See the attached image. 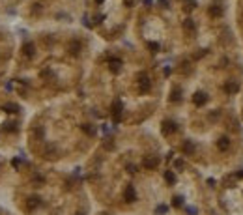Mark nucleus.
Instances as JSON below:
<instances>
[{
  "label": "nucleus",
  "instance_id": "obj_1",
  "mask_svg": "<svg viewBox=\"0 0 243 215\" xmlns=\"http://www.w3.org/2000/svg\"><path fill=\"white\" fill-rule=\"evenodd\" d=\"M138 88H140L142 94H144V92H150L152 82H150V77H148V75H144V73L138 75Z\"/></svg>",
  "mask_w": 243,
  "mask_h": 215
},
{
  "label": "nucleus",
  "instance_id": "obj_2",
  "mask_svg": "<svg viewBox=\"0 0 243 215\" xmlns=\"http://www.w3.org/2000/svg\"><path fill=\"white\" fill-rule=\"evenodd\" d=\"M142 165H144V169L153 170L155 166L159 165V157H157V155H146V157H144V161H142Z\"/></svg>",
  "mask_w": 243,
  "mask_h": 215
},
{
  "label": "nucleus",
  "instance_id": "obj_3",
  "mask_svg": "<svg viewBox=\"0 0 243 215\" xmlns=\"http://www.w3.org/2000/svg\"><path fill=\"white\" fill-rule=\"evenodd\" d=\"M161 131H163V135H172V133L178 131V125L174 122H170V120H165L163 125H161Z\"/></svg>",
  "mask_w": 243,
  "mask_h": 215
},
{
  "label": "nucleus",
  "instance_id": "obj_4",
  "mask_svg": "<svg viewBox=\"0 0 243 215\" xmlns=\"http://www.w3.org/2000/svg\"><path fill=\"white\" fill-rule=\"evenodd\" d=\"M121 110H124V105H121L120 99H116L114 105H112V116H114V122H120V120H121Z\"/></svg>",
  "mask_w": 243,
  "mask_h": 215
},
{
  "label": "nucleus",
  "instance_id": "obj_5",
  "mask_svg": "<svg viewBox=\"0 0 243 215\" xmlns=\"http://www.w3.org/2000/svg\"><path fill=\"white\" fill-rule=\"evenodd\" d=\"M193 101H194V105L197 107H202V105H206V101H208V95L204 94V92H197L193 95Z\"/></svg>",
  "mask_w": 243,
  "mask_h": 215
},
{
  "label": "nucleus",
  "instance_id": "obj_6",
  "mask_svg": "<svg viewBox=\"0 0 243 215\" xmlns=\"http://www.w3.org/2000/svg\"><path fill=\"white\" fill-rule=\"evenodd\" d=\"M124 198H125L127 202H135V200H137V193H135V187H133V185H127V187H125Z\"/></svg>",
  "mask_w": 243,
  "mask_h": 215
},
{
  "label": "nucleus",
  "instance_id": "obj_7",
  "mask_svg": "<svg viewBox=\"0 0 243 215\" xmlns=\"http://www.w3.org/2000/svg\"><path fill=\"white\" fill-rule=\"evenodd\" d=\"M237 90H239V84H237L236 81H228V82L225 84V92H226V94H230V95H234Z\"/></svg>",
  "mask_w": 243,
  "mask_h": 215
},
{
  "label": "nucleus",
  "instance_id": "obj_8",
  "mask_svg": "<svg viewBox=\"0 0 243 215\" xmlns=\"http://www.w3.org/2000/svg\"><path fill=\"white\" fill-rule=\"evenodd\" d=\"M22 54L26 56V58H32L34 54H36V51H34V43H24V47H22Z\"/></svg>",
  "mask_w": 243,
  "mask_h": 215
},
{
  "label": "nucleus",
  "instance_id": "obj_9",
  "mask_svg": "<svg viewBox=\"0 0 243 215\" xmlns=\"http://www.w3.org/2000/svg\"><path fill=\"white\" fill-rule=\"evenodd\" d=\"M217 148L221 150V152H226L228 148H230V140H228V137H221L217 140Z\"/></svg>",
  "mask_w": 243,
  "mask_h": 215
},
{
  "label": "nucleus",
  "instance_id": "obj_10",
  "mask_svg": "<svg viewBox=\"0 0 243 215\" xmlns=\"http://www.w3.org/2000/svg\"><path fill=\"white\" fill-rule=\"evenodd\" d=\"M183 152H185L187 155H193L194 152H197V144H194V142H191V140H185V142H183Z\"/></svg>",
  "mask_w": 243,
  "mask_h": 215
},
{
  "label": "nucleus",
  "instance_id": "obj_11",
  "mask_svg": "<svg viewBox=\"0 0 243 215\" xmlns=\"http://www.w3.org/2000/svg\"><path fill=\"white\" fill-rule=\"evenodd\" d=\"M183 28H185V32L193 34L194 30H197V25L193 22V19H185V21H183Z\"/></svg>",
  "mask_w": 243,
  "mask_h": 215
},
{
  "label": "nucleus",
  "instance_id": "obj_12",
  "mask_svg": "<svg viewBox=\"0 0 243 215\" xmlns=\"http://www.w3.org/2000/svg\"><path fill=\"white\" fill-rule=\"evenodd\" d=\"M109 66H110V71H112V73H118L120 67H121V60H118V58H110Z\"/></svg>",
  "mask_w": 243,
  "mask_h": 215
},
{
  "label": "nucleus",
  "instance_id": "obj_13",
  "mask_svg": "<svg viewBox=\"0 0 243 215\" xmlns=\"http://www.w3.org/2000/svg\"><path fill=\"white\" fill-rule=\"evenodd\" d=\"M209 15H211V17H221V15H223V8L217 6V4L211 6V8H209Z\"/></svg>",
  "mask_w": 243,
  "mask_h": 215
},
{
  "label": "nucleus",
  "instance_id": "obj_14",
  "mask_svg": "<svg viewBox=\"0 0 243 215\" xmlns=\"http://www.w3.org/2000/svg\"><path fill=\"white\" fill-rule=\"evenodd\" d=\"M39 204H41V198H39V197H30V198H28V208H30V209L38 208Z\"/></svg>",
  "mask_w": 243,
  "mask_h": 215
},
{
  "label": "nucleus",
  "instance_id": "obj_15",
  "mask_svg": "<svg viewBox=\"0 0 243 215\" xmlns=\"http://www.w3.org/2000/svg\"><path fill=\"white\" fill-rule=\"evenodd\" d=\"M181 99V90L180 88H174L172 90V95H170V101H180Z\"/></svg>",
  "mask_w": 243,
  "mask_h": 215
},
{
  "label": "nucleus",
  "instance_id": "obj_16",
  "mask_svg": "<svg viewBox=\"0 0 243 215\" xmlns=\"http://www.w3.org/2000/svg\"><path fill=\"white\" fill-rule=\"evenodd\" d=\"M82 131H84L86 135H90V137L95 135V127H94L92 124H84V125H82Z\"/></svg>",
  "mask_w": 243,
  "mask_h": 215
},
{
  "label": "nucleus",
  "instance_id": "obj_17",
  "mask_svg": "<svg viewBox=\"0 0 243 215\" xmlns=\"http://www.w3.org/2000/svg\"><path fill=\"white\" fill-rule=\"evenodd\" d=\"M69 49H71L73 54H79V51H81V43H79V41H73V43L69 45Z\"/></svg>",
  "mask_w": 243,
  "mask_h": 215
},
{
  "label": "nucleus",
  "instance_id": "obj_18",
  "mask_svg": "<svg viewBox=\"0 0 243 215\" xmlns=\"http://www.w3.org/2000/svg\"><path fill=\"white\" fill-rule=\"evenodd\" d=\"M165 180H166L168 183H174V181H176V176H174V172H170V170H168V172H165Z\"/></svg>",
  "mask_w": 243,
  "mask_h": 215
},
{
  "label": "nucleus",
  "instance_id": "obj_19",
  "mask_svg": "<svg viewBox=\"0 0 243 215\" xmlns=\"http://www.w3.org/2000/svg\"><path fill=\"white\" fill-rule=\"evenodd\" d=\"M4 110H8V112H17V110H19V107H17V105H13V103H8V105L4 107Z\"/></svg>",
  "mask_w": 243,
  "mask_h": 215
},
{
  "label": "nucleus",
  "instance_id": "obj_20",
  "mask_svg": "<svg viewBox=\"0 0 243 215\" xmlns=\"http://www.w3.org/2000/svg\"><path fill=\"white\" fill-rule=\"evenodd\" d=\"M185 8H187V10L197 8V0H185Z\"/></svg>",
  "mask_w": 243,
  "mask_h": 215
},
{
  "label": "nucleus",
  "instance_id": "obj_21",
  "mask_svg": "<svg viewBox=\"0 0 243 215\" xmlns=\"http://www.w3.org/2000/svg\"><path fill=\"white\" fill-rule=\"evenodd\" d=\"M172 204H174L176 208H180V206L183 204V198H181V197H174V198H172Z\"/></svg>",
  "mask_w": 243,
  "mask_h": 215
},
{
  "label": "nucleus",
  "instance_id": "obj_22",
  "mask_svg": "<svg viewBox=\"0 0 243 215\" xmlns=\"http://www.w3.org/2000/svg\"><path fill=\"white\" fill-rule=\"evenodd\" d=\"M148 47L152 49V53H157V51H159V43H153V41H150V43H148Z\"/></svg>",
  "mask_w": 243,
  "mask_h": 215
},
{
  "label": "nucleus",
  "instance_id": "obj_23",
  "mask_svg": "<svg viewBox=\"0 0 243 215\" xmlns=\"http://www.w3.org/2000/svg\"><path fill=\"white\" fill-rule=\"evenodd\" d=\"M166 209H168V208L161 204V206H157V209H155V213H157V215H161V213H166Z\"/></svg>",
  "mask_w": 243,
  "mask_h": 215
},
{
  "label": "nucleus",
  "instance_id": "obj_24",
  "mask_svg": "<svg viewBox=\"0 0 243 215\" xmlns=\"http://www.w3.org/2000/svg\"><path fill=\"white\" fill-rule=\"evenodd\" d=\"M174 166H176V169H183V161L181 159H176L174 161Z\"/></svg>",
  "mask_w": 243,
  "mask_h": 215
},
{
  "label": "nucleus",
  "instance_id": "obj_25",
  "mask_svg": "<svg viewBox=\"0 0 243 215\" xmlns=\"http://www.w3.org/2000/svg\"><path fill=\"white\" fill-rule=\"evenodd\" d=\"M4 129H8V131H17L15 124H8V125H4Z\"/></svg>",
  "mask_w": 243,
  "mask_h": 215
},
{
  "label": "nucleus",
  "instance_id": "obj_26",
  "mask_svg": "<svg viewBox=\"0 0 243 215\" xmlns=\"http://www.w3.org/2000/svg\"><path fill=\"white\" fill-rule=\"evenodd\" d=\"M187 213H189V215H197L198 209H197V208H187Z\"/></svg>",
  "mask_w": 243,
  "mask_h": 215
},
{
  "label": "nucleus",
  "instance_id": "obj_27",
  "mask_svg": "<svg viewBox=\"0 0 243 215\" xmlns=\"http://www.w3.org/2000/svg\"><path fill=\"white\" fill-rule=\"evenodd\" d=\"M159 4H161L163 8H168V0H159Z\"/></svg>",
  "mask_w": 243,
  "mask_h": 215
},
{
  "label": "nucleus",
  "instance_id": "obj_28",
  "mask_svg": "<svg viewBox=\"0 0 243 215\" xmlns=\"http://www.w3.org/2000/svg\"><path fill=\"white\" fill-rule=\"evenodd\" d=\"M124 2H125V6H129V8H131V6L135 4V0H124Z\"/></svg>",
  "mask_w": 243,
  "mask_h": 215
},
{
  "label": "nucleus",
  "instance_id": "obj_29",
  "mask_svg": "<svg viewBox=\"0 0 243 215\" xmlns=\"http://www.w3.org/2000/svg\"><path fill=\"white\" fill-rule=\"evenodd\" d=\"M95 2H103V0H95Z\"/></svg>",
  "mask_w": 243,
  "mask_h": 215
},
{
  "label": "nucleus",
  "instance_id": "obj_30",
  "mask_svg": "<svg viewBox=\"0 0 243 215\" xmlns=\"http://www.w3.org/2000/svg\"><path fill=\"white\" fill-rule=\"evenodd\" d=\"M75 215H82V213H75Z\"/></svg>",
  "mask_w": 243,
  "mask_h": 215
}]
</instances>
